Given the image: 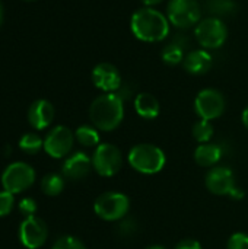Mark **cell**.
I'll use <instances>...</instances> for the list:
<instances>
[{"mask_svg": "<svg viewBox=\"0 0 248 249\" xmlns=\"http://www.w3.org/2000/svg\"><path fill=\"white\" fill-rule=\"evenodd\" d=\"M130 28L137 39L159 42L170 34V20L162 12L153 7H142L133 13Z\"/></svg>", "mask_w": 248, "mask_h": 249, "instance_id": "obj_1", "label": "cell"}, {"mask_svg": "<svg viewBox=\"0 0 248 249\" xmlns=\"http://www.w3.org/2000/svg\"><path fill=\"white\" fill-rule=\"evenodd\" d=\"M124 118V101L117 93H104L89 107V120L99 131L115 130Z\"/></svg>", "mask_w": 248, "mask_h": 249, "instance_id": "obj_2", "label": "cell"}, {"mask_svg": "<svg viewBox=\"0 0 248 249\" xmlns=\"http://www.w3.org/2000/svg\"><path fill=\"white\" fill-rule=\"evenodd\" d=\"M127 160L134 171L145 175H153L164 169L167 156L161 147L151 143H140L130 149Z\"/></svg>", "mask_w": 248, "mask_h": 249, "instance_id": "obj_3", "label": "cell"}, {"mask_svg": "<svg viewBox=\"0 0 248 249\" xmlns=\"http://www.w3.org/2000/svg\"><path fill=\"white\" fill-rule=\"evenodd\" d=\"M130 210V198L118 191L101 194L94 203L95 214L105 222H118L127 216Z\"/></svg>", "mask_w": 248, "mask_h": 249, "instance_id": "obj_4", "label": "cell"}, {"mask_svg": "<svg viewBox=\"0 0 248 249\" xmlns=\"http://www.w3.org/2000/svg\"><path fill=\"white\" fill-rule=\"evenodd\" d=\"M37 174L34 168L26 162H13L1 174V187L12 194H20L31 188L35 182Z\"/></svg>", "mask_w": 248, "mask_h": 249, "instance_id": "obj_5", "label": "cell"}, {"mask_svg": "<svg viewBox=\"0 0 248 249\" xmlns=\"http://www.w3.org/2000/svg\"><path fill=\"white\" fill-rule=\"evenodd\" d=\"M202 10L197 0H170L167 18L178 29H189L200 22Z\"/></svg>", "mask_w": 248, "mask_h": 249, "instance_id": "obj_6", "label": "cell"}, {"mask_svg": "<svg viewBox=\"0 0 248 249\" xmlns=\"http://www.w3.org/2000/svg\"><path fill=\"white\" fill-rule=\"evenodd\" d=\"M196 39L205 50H216L222 47L228 38V28L221 18H208L200 20L194 29Z\"/></svg>", "mask_w": 248, "mask_h": 249, "instance_id": "obj_7", "label": "cell"}, {"mask_svg": "<svg viewBox=\"0 0 248 249\" xmlns=\"http://www.w3.org/2000/svg\"><path fill=\"white\" fill-rule=\"evenodd\" d=\"M206 188L215 196H229L232 198H243V191L235 184L234 172L227 166H213L206 174Z\"/></svg>", "mask_w": 248, "mask_h": 249, "instance_id": "obj_8", "label": "cell"}, {"mask_svg": "<svg viewBox=\"0 0 248 249\" xmlns=\"http://www.w3.org/2000/svg\"><path fill=\"white\" fill-rule=\"evenodd\" d=\"M92 166L101 177H114L123 166L121 150L111 143H101L92 155Z\"/></svg>", "mask_w": 248, "mask_h": 249, "instance_id": "obj_9", "label": "cell"}, {"mask_svg": "<svg viewBox=\"0 0 248 249\" xmlns=\"http://www.w3.org/2000/svg\"><path fill=\"white\" fill-rule=\"evenodd\" d=\"M75 133L64 125L51 128L44 139V152L53 159H63L70 155L75 144Z\"/></svg>", "mask_w": 248, "mask_h": 249, "instance_id": "obj_10", "label": "cell"}, {"mask_svg": "<svg viewBox=\"0 0 248 249\" xmlns=\"http://www.w3.org/2000/svg\"><path fill=\"white\" fill-rule=\"evenodd\" d=\"M194 111L200 117V120H216L225 111V98L216 89H203L197 93L194 99Z\"/></svg>", "mask_w": 248, "mask_h": 249, "instance_id": "obj_11", "label": "cell"}, {"mask_svg": "<svg viewBox=\"0 0 248 249\" xmlns=\"http://www.w3.org/2000/svg\"><path fill=\"white\" fill-rule=\"evenodd\" d=\"M18 236L23 248L38 249L45 244L48 238V228L45 222L37 216L25 217L19 225Z\"/></svg>", "mask_w": 248, "mask_h": 249, "instance_id": "obj_12", "label": "cell"}, {"mask_svg": "<svg viewBox=\"0 0 248 249\" xmlns=\"http://www.w3.org/2000/svg\"><path fill=\"white\" fill-rule=\"evenodd\" d=\"M94 85L105 93H115L121 88V74L110 63H99L92 70Z\"/></svg>", "mask_w": 248, "mask_h": 249, "instance_id": "obj_13", "label": "cell"}, {"mask_svg": "<svg viewBox=\"0 0 248 249\" xmlns=\"http://www.w3.org/2000/svg\"><path fill=\"white\" fill-rule=\"evenodd\" d=\"M92 166V158H89L85 152H75L66 158L61 168V175L69 181H82L85 179Z\"/></svg>", "mask_w": 248, "mask_h": 249, "instance_id": "obj_14", "label": "cell"}, {"mask_svg": "<svg viewBox=\"0 0 248 249\" xmlns=\"http://www.w3.org/2000/svg\"><path fill=\"white\" fill-rule=\"evenodd\" d=\"M54 120V107L47 99H37L28 108V123L32 128L45 130Z\"/></svg>", "mask_w": 248, "mask_h": 249, "instance_id": "obj_15", "label": "cell"}, {"mask_svg": "<svg viewBox=\"0 0 248 249\" xmlns=\"http://www.w3.org/2000/svg\"><path fill=\"white\" fill-rule=\"evenodd\" d=\"M212 55L208 50H193L189 54H186L183 66L190 74H205L212 67Z\"/></svg>", "mask_w": 248, "mask_h": 249, "instance_id": "obj_16", "label": "cell"}, {"mask_svg": "<svg viewBox=\"0 0 248 249\" xmlns=\"http://www.w3.org/2000/svg\"><path fill=\"white\" fill-rule=\"evenodd\" d=\"M224 149L215 143H203L199 144L194 150V160L199 166L203 168H213L222 158Z\"/></svg>", "mask_w": 248, "mask_h": 249, "instance_id": "obj_17", "label": "cell"}, {"mask_svg": "<svg viewBox=\"0 0 248 249\" xmlns=\"http://www.w3.org/2000/svg\"><path fill=\"white\" fill-rule=\"evenodd\" d=\"M134 109L139 117L145 120H153L159 115L161 105L152 93L142 92L134 98Z\"/></svg>", "mask_w": 248, "mask_h": 249, "instance_id": "obj_18", "label": "cell"}, {"mask_svg": "<svg viewBox=\"0 0 248 249\" xmlns=\"http://www.w3.org/2000/svg\"><path fill=\"white\" fill-rule=\"evenodd\" d=\"M186 42H187V39L184 36L174 38L162 50V60H164V63L168 64V66H175V64L183 63L184 57H186V50H184Z\"/></svg>", "mask_w": 248, "mask_h": 249, "instance_id": "obj_19", "label": "cell"}, {"mask_svg": "<svg viewBox=\"0 0 248 249\" xmlns=\"http://www.w3.org/2000/svg\"><path fill=\"white\" fill-rule=\"evenodd\" d=\"M64 177L56 172L47 174L42 179H41V190L45 196L48 197H56L58 194H61V191L64 190Z\"/></svg>", "mask_w": 248, "mask_h": 249, "instance_id": "obj_20", "label": "cell"}, {"mask_svg": "<svg viewBox=\"0 0 248 249\" xmlns=\"http://www.w3.org/2000/svg\"><path fill=\"white\" fill-rule=\"evenodd\" d=\"M99 130L94 125H80L75 131V139L85 147H96L99 144Z\"/></svg>", "mask_w": 248, "mask_h": 249, "instance_id": "obj_21", "label": "cell"}, {"mask_svg": "<svg viewBox=\"0 0 248 249\" xmlns=\"http://www.w3.org/2000/svg\"><path fill=\"white\" fill-rule=\"evenodd\" d=\"M19 149L25 155H37L44 149V140L37 133H25L19 139Z\"/></svg>", "mask_w": 248, "mask_h": 249, "instance_id": "obj_22", "label": "cell"}, {"mask_svg": "<svg viewBox=\"0 0 248 249\" xmlns=\"http://www.w3.org/2000/svg\"><path fill=\"white\" fill-rule=\"evenodd\" d=\"M206 7L215 18H221L232 15L237 10V3L234 0H206Z\"/></svg>", "mask_w": 248, "mask_h": 249, "instance_id": "obj_23", "label": "cell"}, {"mask_svg": "<svg viewBox=\"0 0 248 249\" xmlns=\"http://www.w3.org/2000/svg\"><path fill=\"white\" fill-rule=\"evenodd\" d=\"M213 131H215V130H213L212 123L208 121V120H199V121L193 125V130H191L194 140L199 142L200 144L209 143L210 139L213 137Z\"/></svg>", "mask_w": 248, "mask_h": 249, "instance_id": "obj_24", "label": "cell"}, {"mask_svg": "<svg viewBox=\"0 0 248 249\" xmlns=\"http://www.w3.org/2000/svg\"><path fill=\"white\" fill-rule=\"evenodd\" d=\"M51 249H86L85 244L75 238V236H70V235H64V236H60Z\"/></svg>", "mask_w": 248, "mask_h": 249, "instance_id": "obj_25", "label": "cell"}, {"mask_svg": "<svg viewBox=\"0 0 248 249\" xmlns=\"http://www.w3.org/2000/svg\"><path fill=\"white\" fill-rule=\"evenodd\" d=\"M15 207V194L9 191H0V217H6Z\"/></svg>", "mask_w": 248, "mask_h": 249, "instance_id": "obj_26", "label": "cell"}, {"mask_svg": "<svg viewBox=\"0 0 248 249\" xmlns=\"http://www.w3.org/2000/svg\"><path fill=\"white\" fill-rule=\"evenodd\" d=\"M117 232L123 236V238H130L133 236L136 232H137V223L134 219H129V217H124L121 219L118 228H117Z\"/></svg>", "mask_w": 248, "mask_h": 249, "instance_id": "obj_27", "label": "cell"}, {"mask_svg": "<svg viewBox=\"0 0 248 249\" xmlns=\"http://www.w3.org/2000/svg\"><path fill=\"white\" fill-rule=\"evenodd\" d=\"M18 209H19V213L23 216V217H31V216H35L37 213V203L34 198L31 197H25L19 201L18 204Z\"/></svg>", "mask_w": 248, "mask_h": 249, "instance_id": "obj_28", "label": "cell"}, {"mask_svg": "<svg viewBox=\"0 0 248 249\" xmlns=\"http://www.w3.org/2000/svg\"><path fill=\"white\" fill-rule=\"evenodd\" d=\"M227 249H248V235L238 232L234 233L227 244Z\"/></svg>", "mask_w": 248, "mask_h": 249, "instance_id": "obj_29", "label": "cell"}, {"mask_svg": "<svg viewBox=\"0 0 248 249\" xmlns=\"http://www.w3.org/2000/svg\"><path fill=\"white\" fill-rule=\"evenodd\" d=\"M174 249H202V245L196 239H183Z\"/></svg>", "mask_w": 248, "mask_h": 249, "instance_id": "obj_30", "label": "cell"}, {"mask_svg": "<svg viewBox=\"0 0 248 249\" xmlns=\"http://www.w3.org/2000/svg\"><path fill=\"white\" fill-rule=\"evenodd\" d=\"M142 3L145 4V7H153V6L162 3V0H142Z\"/></svg>", "mask_w": 248, "mask_h": 249, "instance_id": "obj_31", "label": "cell"}, {"mask_svg": "<svg viewBox=\"0 0 248 249\" xmlns=\"http://www.w3.org/2000/svg\"><path fill=\"white\" fill-rule=\"evenodd\" d=\"M241 120H243V124H244V127L248 130V107L243 111V115H241Z\"/></svg>", "mask_w": 248, "mask_h": 249, "instance_id": "obj_32", "label": "cell"}, {"mask_svg": "<svg viewBox=\"0 0 248 249\" xmlns=\"http://www.w3.org/2000/svg\"><path fill=\"white\" fill-rule=\"evenodd\" d=\"M1 22H3V4L0 1V25H1Z\"/></svg>", "mask_w": 248, "mask_h": 249, "instance_id": "obj_33", "label": "cell"}, {"mask_svg": "<svg viewBox=\"0 0 248 249\" xmlns=\"http://www.w3.org/2000/svg\"><path fill=\"white\" fill-rule=\"evenodd\" d=\"M146 249H167L165 247H161V245H152V247H149V248Z\"/></svg>", "mask_w": 248, "mask_h": 249, "instance_id": "obj_34", "label": "cell"}]
</instances>
